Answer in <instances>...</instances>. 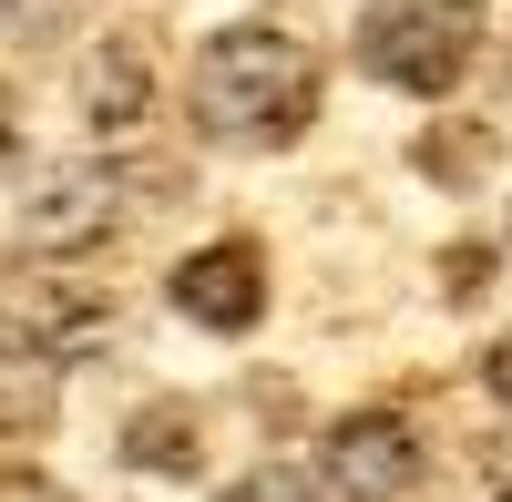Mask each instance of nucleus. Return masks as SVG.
Wrapping results in <instances>:
<instances>
[{"mask_svg":"<svg viewBox=\"0 0 512 502\" xmlns=\"http://www.w3.org/2000/svg\"><path fill=\"white\" fill-rule=\"evenodd\" d=\"M195 123L216 144H297L318 123V62L277 21H236L195 52Z\"/></svg>","mask_w":512,"mask_h":502,"instance_id":"nucleus-1","label":"nucleus"},{"mask_svg":"<svg viewBox=\"0 0 512 502\" xmlns=\"http://www.w3.org/2000/svg\"><path fill=\"white\" fill-rule=\"evenodd\" d=\"M482 0H369L359 11V62L390 93H451L482 62Z\"/></svg>","mask_w":512,"mask_h":502,"instance_id":"nucleus-2","label":"nucleus"},{"mask_svg":"<svg viewBox=\"0 0 512 502\" xmlns=\"http://www.w3.org/2000/svg\"><path fill=\"white\" fill-rule=\"evenodd\" d=\"M318 482H328V502H410L420 431L400 410H349V421H328V441H318Z\"/></svg>","mask_w":512,"mask_h":502,"instance_id":"nucleus-3","label":"nucleus"},{"mask_svg":"<svg viewBox=\"0 0 512 502\" xmlns=\"http://www.w3.org/2000/svg\"><path fill=\"white\" fill-rule=\"evenodd\" d=\"M175 308H185L195 328H216V339H246V328L267 318V257H256L246 236L195 246V257L175 267Z\"/></svg>","mask_w":512,"mask_h":502,"instance_id":"nucleus-4","label":"nucleus"},{"mask_svg":"<svg viewBox=\"0 0 512 502\" xmlns=\"http://www.w3.org/2000/svg\"><path fill=\"white\" fill-rule=\"evenodd\" d=\"M113 226H123V164H62V175L31 195V216H21V236L52 246V257H82V246H103Z\"/></svg>","mask_w":512,"mask_h":502,"instance_id":"nucleus-5","label":"nucleus"},{"mask_svg":"<svg viewBox=\"0 0 512 502\" xmlns=\"http://www.w3.org/2000/svg\"><path fill=\"white\" fill-rule=\"evenodd\" d=\"M144 103H154L144 52L134 41H93V52H82V113H93V134H134Z\"/></svg>","mask_w":512,"mask_h":502,"instance_id":"nucleus-6","label":"nucleus"},{"mask_svg":"<svg viewBox=\"0 0 512 502\" xmlns=\"http://www.w3.org/2000/svg\"><path fill=\"white\" fill-rule=\"evenodd\" d=\"M52 369L62 359L0 339V431H52Z\"/></svg>","mask_w":512,"mask_h":502,"instance_id":"nucleus-7","label":"nucleus"},{"mask_svg":"<svg viewBox=\"0 0 512 502\" xmlns=\"http://www.w3.org/2000/svg\"><path fill=\"white\" fill-rule=\"evenodd\" d=\"M123 451L144 472H195V410H134L123 421Z\"/></svg>","mask_w":512,"mask_h":502,"instance_id":"nucleus-8","label":"nucleus"},{"mask_svg":"<svg viewBox=\"0 0 512 502\" xmlns=\"http://www.w3.org/2000/svg\"><path fill=\"white\" fill-rule=\"evenodd\" d=\"M216 502H328V482H308L297 462H256L246 482H226Z\"/></svg>","mask_w":512,"mask_h":502,"instance_id":"nucleus-9","label":"nucleus"},{"mask_svg":"<svg viewBox=\"0 0 512 502\" xmlns=\"http://www.w3.org/2000/svg\"><path fill=\"white\" fill-rule=\"evenodd\" d=\"M420 164H431V175H482V164H492V134H461V144H420Z\"/></svg>","mask_w":512,"mask_h":502,"instance_id":"nucleus-10","label":"nucleus"},{"mask_svg":"<svg viewBox=\"0 0 512 502\" xmlns=\"http://www.w3.org/2000/svg\"><path fill=\"white\" fill-rule=\"evenodd\" d=\"M482 267H492L482 246H451V257H441V277H451V298H482Z\"/></svg>","mask_w":512,"mask_h":502,"instance_id":"nucleus-11","label":"nucleus"},{"mask_svg":"<svg viewBox=\"0 0 512 502\" xmlns=\"http://www.w3.org/2000/svg\"><path fill=\"white\" fill-rule=\"evenodd\" d=\"M482 390H492V400H502V410H512V328H502V339H492V349H482Z\"/></svg>","mask_w":512,"mask_h":502,"instance_id":"nucleus-12","label":"nucleus"},{"mask_svg":"<svg viewBox=\"0 0 512 502\" xmlns=\"http://www.w3.org/2000/svg\"><path fill=\"white\" fill-rule=\"evenodd\" d=\"M0 164H11V93H0Z\"/></svg>","mask_w":512,"mask_h":502,"instance_id":"nucleus-13","label":"nucleus"}]
</instances>
